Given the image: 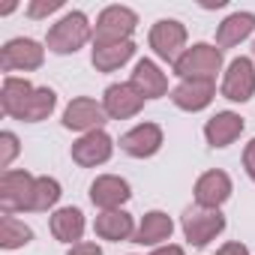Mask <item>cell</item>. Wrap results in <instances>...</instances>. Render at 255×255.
<instances>
[{"label":"cell","instance_id":"cell-1","mask_svg":"<svg viewBox=\"0 0 255 255\" xmlns=\"http://www.w3.org/2000/svg\"><path fill=\"white\" fill-rule=\"evenodd\" d=\"M93 39V24L87 21L84 12H66L57 24H51L48 36H45V45L51 54H75L84 42Z\"/></svg>","mask_w":255,"mask_h":255},{"label":"cell","instance_id":"cell-2","mask_svg":"<svg viewBox=\"0 0 255 255\" xmlns=\"http://www.w3.org/2000/svg\"><path fill=\"white\" fill-rule=\"evenodd\" d=\"M138 15L129 6H105L93 24V45H117L129 42L135 33Z\"/></svg>","mask_w":255,"mask_h":255},{"label":"cell","instance_id":"cell-3","mask_svg":"<svg viewBox=\"0 0 255 255\" xmlns=\"http://www.w3.org/2000/svg\"><path fill=\"white\" fill-rule=\"evenodd\" d=\"M219 69H222V48L207 45V42H195L174 63V75L180 81H186V78H210L213 81Z\"/></svg>","mask_w":255,"mask_h":255},{"label":"cell","instance_id":"cell-4","mask_svg":"<svg viewBox=\"0 0 255 255\" xmlns=\"http://www.w3.org/2000/svg\"><path fill=\"white\" fill-rule=\"evenodd\" d=\"M180 228H183V237L189 240V246H207L210 240H216L225 231V216L219 210L195 204V207H186Z\"/></svg>","mask_w":255,"mask_h":255},{"label":"cell","instance_id":"cell-5","mask_svg":"<svg viewBox=\"0 0 255 255\" xmlns=\"http://www.w3.org/2000/svg\"><path fill=\"white\" fill-rule=\"evenodd\" d=\"M33 186L36 177L27 171H3L0 177V207L6 216L21 213V210H33Z\"/></svg>","mask_w":255,"mask_h":255},{"label":"cell","instance_id":"cell-6","mask_svg":"<svg viewBox=\"0 0 255 255\" xmlns=\"http://www.w3.org/2000/svg\"><path fill=\"white\" fill-rule=\"evenodd\" d=\"M150 48L159 60L165 63H177L186 51V27L177 18H162L150 27Z\"/></svg>","mask_w":255,"mask_h":255},{"label":"cell","instance_id":"cell-7","mask_svg":"<svg viewBox=\"0 0 255 255\" xmlns=\"http://www.w3.org/2000/svg\"><path fill=\"white\" fill-rule=\"evenodd\" d=\"M45 63V48L36 42V39H27V36H15L3 45L0 51V66L3 72H33Z\"/></svg>","mask_w":255,"mask_h":255},{"label":"cell","instance_id":"cell-8","mask_svg":"<svg viewBox=\"0 0 255 255\" xmlns=\"http://www.w3.org/2000/svg\"><path fill=\"white\" fill-rule=\"evenodd\" d=\"M222 96L228 102H249L255 96V63L249 57H234L222 75Z\"/></svg>","mask_w":255,"mask_h":255},{"label":"cell","instance_id":"cell-9","mask_svg":"<svg viewBox=\"0 0 255 255\" xmlns=\"http://www.w3.org/2000/svg\"><path fill=\"white\" fill-rule=\"evenodd\" d=\"M105 117H108V114H105L102 102H96V99H90V96H78V99H72V102L66 105V111H63V126H66V129H72V132L87 135V132L102 129Z\"/></svg>","mask_w":255,"mask_h":255},{"label":"cell","instance_id":"cell-10","mask_svg":"<svg viewBox=\"0 0 255 255\" xmlns=\"http://www.w3.org/2000/svg\"><path fill=\"white\" fill-rule=\"evenodd\" d=\"M102 108L111 120H129L135 117L141 108H144V96L129 84V81H123V84H108L105 93H102Z\"/></svg>","mask_w":255,"mask_h":255},{"label":"cell","instance_id":"cell-11","mask_svg":"<svg viewBox=\"0 0 255 255\" xmlns=\"http://www.w3.org/2000/svg\"><path fill=\"white\" fill-rule=\"evenodd\" d=\"M162 147V129L156 123H138L120 135V150L132 159H150Z\"/></svg>","mask_w":255,"mask_h":255},{"label":"cell","instance_id":"cell-12","mask_svg":"<svg viewBox=\"0 0 255 255\" xmlns=\"http://www.w3.org/2000/svg\"><path fill=\"white\" fill-rule=\"evenodd\" d=\"M114 153V141L105 129L87 132L78 141H72V162H78L81 168H96L102 162H108Z\"/></svg>","mask_w":255,"mask_h":255},{"label":"cell","instance_id":"cell-13","mask_svg":"<svg viewBox=\"0 0 255 255\" xmlns=\"http://www.w3.org/2000/svg\"><path fill=\"white\" fill-rule=\"evenodd\" d=\"M216 96V81L210 78H186L171 90V102L180 111H204Z\"/></svg>","mask_w":255,"mask_h":255},{"label":"cell","instance_id":"cell-14","mask_svg":"<svg viewBox=\"0 0 255 255\" xmlns=\"http://www.w3.org/2000/svg\"><path fill=\"white\" fill-rule=\"evenodd\" d=\"M129 198H132L129 183L117 174H99L90 183V201L99 210H120V204H126Z\"/></svg>","mask_w":255,"mask_h":255},{"label":"cell","instance_id":"cell-15","mask_svg":"<svg viewBox=\"0 0 255 255\" xmlns=\"http://www.w3.org/2000/svg\"><path fill=\"white\" fill-rule=\"evenodd\" d=\"M228 198H231V177H228L225 171L213 168V171H204V174L195 180V204H198V207L219 210Z\"/></svg>","mask_w":255,"mask_h":255},{"label":"cell","instance_id":"cell-16","mask_svg":"<svg viewBox=\"0 0 255 255\" xmlns=\"http://www.w3.org/2000/svg\"><path fill=\"white\" fill-rule=\"evenodd\" d=\"M243 117L234 114V111H216L207 123H204V138L210 147H228L240 138L243 132Z\"/></svg>","mask_w":255,"mask_h":255},{"label":"cell","instance_id":"cell-17","mask_svg":"<svg viewBox=\"0 0 255 255\" xmlns=\"http://www.w3.org/2000/svg\"><path fill=\"white\" fill-rule=\"evenodd\" d=\"M129 84H132L144 99H159V96L168 93V78H165V72H162L153 60H138L135 69H132Z\"/></svg>","mask_w":255,"mask_h":255},{"label":"cell","instance_id":"cell-18","mask_svg":"<svg viewBox=\"0 0 255 255\" xmlns=\"http://www.w3.org/2000/svg\"><path fill=\"white\" fill-rule=\"evenodd\" d=\"M93 231L96 237L102 240H111V243H120V240H129L135 237V222L126 210H102L93 222Z\"/></svg>","mask_w":255,"mask_h":255},{"label":"cell","instance_id":"cell-19","mask_svg":"<svg viewBox=\"0 0 255 255\" xmlns=\"http://www.w3.org/2000/svg\"><path fill=\"white\" fill-rule=\"evenodd\" d=\"M255 33V15L252 12H231L219 27H216V48H234L243 39Z\"/></svg>","mask_w":255,"mask_h":255},{"label":"cell","instance_id":"cell-20","mask_svg":"<svg viewBox=\"0 0 255 255\" xmlns=\"http://www.w3.org/2000/svg\"><path fill=\"white\" fill-rule=\"evenodd\" d=\"M51 234L54 240L60 243H81V234H84V213L78 207H60L51 213Z\"/></svg>","mask_w":255,"mask_h":255},{"label":"cell","instance_id":"cell-21","mask_svg":"<svg viewBox=\"0 0 255 255\" xmlns=\"http://www.w3.org/2000/svg\"><path fill=\"white\" fill-rule=\"evenodd\" d=\"M171 231H174L171 216L162 213V210H150V213H144V219H141V225L135 231V243H141V246H162L165 240H171Z\"/></svg>","mask_w":255,"mask_h":255},{"label":"cell","instance_id":"cell-22","mask_svg":"<svg viewBox=\"0 0 255 255\" xmlns=\"http://www.w3.org/2000/svg\"><path fill=\"white\" fill-rule=\"evenodd\" d=\"M33 90H36V87H33L27 78L6 75V78H3V90H0V105H3V114L18 120V114H21V108L27 105V99H30Z\"/></svg>","mask_w":255,"mask_h":255},{"label":"cell","instance_id":"cell-23","mask_svg":"<svg viewBox=\"0 0 255 255\" xmlns=\"http://www.w3.org/2000/svg\"><path fill=\"white\" fill-rule=\"evenodd\" d=\"M132 54H135V42L129 39V42H117V45H93L90 60L99 72H114L123 63H129Z\"/></svg>","mask_w":255,"mask_h":255},{"label":"cell","instance_id":"cell-24","mask_svg":"<svg viewBox=\"0 0 255 255\" xmlns=\"http://www.w3.org/2000/svg\"><path fill=\"white\" fill-rule=\"evenodd\" d=\"M54 105H57V93H54L51 87H36V90L30 93L27 105L21 108L18 120H24V123H39V120H48V117H51V111H54Z\"/></svg>","mask_w":255,"mask_h":255},{"label":"cell","instance_id":"cell-25","mask_svg":"<svg viewBox=\"0 0 255 255\" xmlns=\"http://www.w3.org/2000/svg\"><path fill=\"white\" fill-rule=\"evenodd\" d=\"M30 240H33V231L24 222H18L15 216L3 213V219H0V246H3V249H21Z\"/></svg>","mask_w":255,"mask_h":255},{"label":"cell","instance_id":"cell-26","mask_svg":"<svg viewBox=\"0 0 255 255\" xmlns=\"http://www.w3.org/2000/svg\"><path fill=\"white\" fill-rule=\"evenodd\" d=\"M60 183L54 177H36V186H33V213H45L51 210L57 201H60Z\"/></svg>","mask_w":255,"mask_h":255},{"label":"cell","instance_id":"cell-27","mask_svg":"<svg viewBox=\"0 0 255 255\" xmlns=\"http://www.w3.org/2000/svg\"><path fill=\"white\" fill-rule=\"evenodd\" d=\"M18 135L15 132H0V168H9L12 159L18 156Z\"/></svg>","mask_w":255,"mask_h":255},{"label":"cell","instance_id":"cell-28","mask_svg":"<svg viewBox=\"0 0 255 255\" xmlns=\"http://www.w3.org/2000/svg\"><path fill=\"white\" fill-rule=\"evenodd\" d=\"M63 6V0H33V3H27V15L30 18H45L51 12H57Z\"/></svg>","mask_w":255,"mask_h":255},{"label":"cell","instance_id":"cell-29","mask_svg":"<svg viewBox=\"0 0 255 255\" xmlns=\"http://www.w3.org/2000/svg\"><path fill=\"white\" fill-rule=\"evenodd\" d=\"M243 168H246V174H249V180L255 183V138L246 144V150H243Z\"/></svg>","mask_w":255,"mask_h":255},{"label":"cell","instance_id":"cell-30","mask_svg":"<svg viewBox=\"0 0 255 255\" xmlns=\"http://www.w3.org/2000/svg\"><path fill=\"white\" fill-rule=\"evenodd\" d=\"M66 255H102V249H99L96 243H84V240H81V243H75Z\"/></svg>","mask_w":255,"mask_h":255},{"label":"cell","instance_id":"cell-31","mask_svg":"<svg viewBox=\"0 0 255 255\" xmlns=\"http://www.w3.org/2000/svg\"><path fill=\"white\" fill-rule=\"evenodd\" d=\"M216 255H249V249L243 243H225V246L216 249Z\"/></svg>","mask_w":255,"mask_h":255},{"label":"cell","instance_id":"cell-32","mask_svg":"<svg viewBox=\"0 0 255 255\" xmlns=\"http://www.w3.org/2000/svg\"><path fill=\"white\" fill-rule=\"evenodd\" d=\"M150 255H186V252H183V246H174V243H162V246H156Z\"/></svg>","mask_w":255,"mask_h":255}]
</instances>
